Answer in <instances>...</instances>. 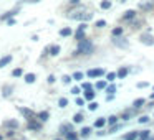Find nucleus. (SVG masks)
<instances>
[{"label": "nucleus", "mask_w": 154, "mask_h": 140, "mask_svg": "<svg viewBox=\"0 0 154 140\" xmlns=\"http://www.w3.org/2000/svg\"><path fill=\"white\" fill-rule=\"evenodd\" d=\"M93 50H94L93 43L90 40H86V38H83V40L78 41V50L75 51V54H91Z\"/></svg>", "instance_id": "1"}, {"label": "nucleus", "mask_w": 154, "mask_h": 140, "mask_svg": "<svg viewBox=\"0 0 154 140\" xmlns=\"http://www.w3.org/2000/svg\"><path fill=\"white\" fill-rule=\"evenodd\" d=\"M113 45L118 48H124V50H126V48L129 46V41L124 40V38H119V36H113Z\"/></svg>", "instance_id": "2"}, {"label": "nucleus", "mask_w": 154, "mask_h": 140, "mask_svg": "<svg viewBox=\"0 0 154 140\" xmlns=\"http://www.w3.org/2000/svg\"><path fill=\"white\" fill-rule=\"evenodd\" d=\"M139 40H141V43H143V45H149V46H152V45H154V36H152V35H149V33H143L139 36Z\"/></svg>", "instance_id": "3"}, {"label": "nucleus", "mask_w": 154, "mask_h": 140, "mask_svg": "<svg viewBox=\"0 0 154 140\" xmlns=\"http://www.w3.org/2000/svg\"><path fill=\"white\" fill-rule=\"evenodd\" d=\"M103 74H104V69L103 68H98V69H90L86 73V76L88 77H101Z\"/></svg>", "instance_id": "4"}, {"label": "nucleus", "mask_w": 154, "mask_h": 140, "mask_svg": "<svg viewBox=\"0 0 154 140\" xmlns=\"http://www.w3.org/2000/svg\"><path fill=\"white\" fill-rule=\"evenodd\" d=\"M86 28H88V25H86V23H81L80 27H78V30H76V35H75L78 41H80V40H83V38H85V30H86Z\"/></svg>", "instance_id": "5"}, {"label": "nucleus", "mask_w": 154, "mask_h": 140, "mask_svg": "<svg viewBox=\"0 0 154 140\" xmlns=\"http://www.w3.org/2000/svg\"><path fill=\"white\" fill-rule=\"evenodd\" d=\"M91 17H93L91 13H75V15H71V18H75V20H85V22L91 20Z\"/></svg>", "instance_id": "6"}, {"label": "nucleus", "mask_w": 154, "mask_h": 140, "mask_svg": "<svg viewBox=\"0 0 154 140\" xmlns=\"http://www.w3.org/2000/svg\"><path fill=\"white\" fill-rule=\"evenodd\" d=\"M139 139V132L133 130V132H128L126 135H123V140H137Z\"/></svg>", "instance_id": "7"}, {"label": "nucleus", "mask_w": 154, "mask_h": 140, "mask_svg": "<svg viewBox=\"0 0 154 140\" xmlns=\"http://www.w3.org/2000/svg\"><path fill=\"white\" fill-rule=\"evenodd\" d=\"M28 129H30V130H40L42 129V124L37 122V120H33V119H28Z\"/></svg>", "instance_id": "8"}, {"label": "nucleus", "mask_w": 154, "mask_h": 140, "mask_svg": "<svg viewBox=\"0 0 154 140\" xmlns=\"http://www.w3.org/2000/svg\"><path fill=\"white\" fill-rule=\"evenodd\" d=\"M18 110H20V112L23 114L25 117H27V120H28V119H33V115H35V112H33V110L27 109V107H20V109H18Z\"/></svg>", "instance_id": "9"}, {"label": "nucleus", "mask_w": 154, "mask_h": 140, "mask_svg": "<svg viewBox=\"0 0 154 140\" xmlns=\"http://www.w3.org/2000/svg\"><path fill=\"white\" fill-rule=\"evenodd\" d=\"M136 17V10H126L123 15V20H133Z\"/></svg>", "instance_id": "10"}, {"label": "nucleus", "mask_w": 154, "mask_h": 140, "mask_svg": "<svg viewBox=\"0 0 154 140\" xmlns=\"http://www.w3.org/2000/svg\"><path fill=\"white\" fill-rule=\"evenodd\" d=\"M106 122H108V120L104 119V117H100V119L94 120V127H96V129H103L104 124H106Z\"/></svg>", "instance_id": "11"}, {"label": "nucleus", "mask_w": 154, "mask_h": 140, "mask_svg": "<svg viewBox=\"0 0 154 140\" xmlns=\"http://www.w3.org/2000/svg\"><path fill=\"white\" fill-rule=\"evenodd\" d=\"M151 137V130H141L139 132V140H147Z\"/></svg>", "instance_id": "12"}, {"label": "nucleus", "mask_w": 154, "mask_h": 140, "mask_svg": "<svg viewBox=\"0 0 154 140\" xmlns=\"http://www.w3.org/2000/svg\"><path fill=\"white\" fill-rule=\"evenodd\" d=\"M35 79H37V76H35L33 73H28V74H25V83L32 84V83H35Z\"/></svg>", "instance_id": "13"}, {"label": "nucleus", "mask_w": 154, "mask_h": 140, "mask_svg": "<svg viewBox=\"0 0 154 140\" xmlns=\"http://www.w3.org/2000/svg\"><path fill=\"white\" fill-rule=\"evenodd\" d=\"M128 73H129V71H128V68H119V71H118V77H119V79H123V77L128 76Z\"/></svg>", "instance_id": "14"}, {"label": "nucleus", "mask_w": 154, "mask_h": 140, "mask_svg": "<svg viewBox=\"0 0 154 140\" xmlns=\"http://www.w3.org/2000/svg\"><path fill=\"white\" fill-rule=\"evenodd\" d=\"M71 33H73V31H71V28H70V27L61 28V30H60V36H70Z\"/></svg>", "instance_id": "15"}, {"label": "nucleus", "mask_w": 154, "mask_h": 140, "mask_svg": "<svg viewBox=\"0 0 154 140\" xmlns=\"http://www.w3.org/2000/svg\"><path fill=\"white\" fill-rule=\"evenodd\" d=\"M143 104H146V99H143V97H139V99H136L133 102V106H134V109H139L141 106H143Z\"/></svg>", "instance_id": "16"}, {"label": "nucleus", "mask_w": 154, "mask_h": 140, "mask_svg": "<svg viewBox=\"0 0 154 140\" xmlns=\"http://www.w3.org/2000/svg\"><path fill=\"white\" fill-rule=\"evenodd\" d=\"M60 130H61V133H70V132H73L71 125H68V124H63V125L60 127Z\"/></svg>", "instance_id": "17"}, {"label": "nucleus", "mask_w": 154, "mask_h": 140, "mask_svg": "<svg viewBox=\"0 0 154 140\" xmlns=\"http://www.w3.org/2000/svg\"><path fill=\"white\" fill-rule=\"evenodd\" d=\"M12 61V56H4L2 60H0V68H4V66H7L8 63Z\"/></svg>", "instance_id": "18"}, {"label": "nucleus", "mask_w": 154, "mask_h": 140, "mask_svg": "<svg viewBox=\"0 0 154 140\" xmlns=\"http://www.w3.org/2000/svg\"><path fill=\"white\" fill-rule=\"evenodd\" d=\"M58 53H60V46H58V45H53V46H50V54H51V56H57Z\"/></svg>", "instance_id": "19"}, {"label": "nucleus", "mask_w": 154, "mask_h": 140, "mask_svg": "<svg viewBox=\"0 0 154 140\" xmlns=\"http://www.w3.org/2000/svg\"><path fill=\"white\" fill-rule=\"evenodd\" d=\"M85 99H86V101H93V99H94V92H93V89L85 91Z\"/></svg>", "instance_id": "20"}, {"label": "nucleus", "mask_w": 154, "mask_h": 140, "mask_svg": "<svg viewBox=\"0 0 154 140\" xmlns=\"http://www.w3.org/2000/svg\"><path fill=\"white\" fill-rule=\"evenodd\" d=\"M83 120H85L83 114H75V117H73V122H75V124H81Z\"/></svg>", "instance_id": "21"}, {"label": "nucleus", "mask_w": 154, "mask_h": 140, "mask_svg": "<svg viewBox=\"0 0 154 140\" xmlns=\"http://www.w3.org/2000/svg\"><path fill=\"white\" fill-rule=\"evenodd\" d=\"M100 7L103 8V10H108V8H111V2L109 0H103V2L100 4Z\"/></svg>", "instance_id": "22"}, {"label": "nucleus", "mask_w": 154, "mask_h": 140, "mask_svg": "<svg viewBox=\"0 0 154 140\" xmlns=\"http://www.w3.org/2000/svg\"><path fill=\"white\" fill-rule=\"evenodd\" d=\"M90 133H91L90 127H83V129H81V137H85V139H86V137H90Z\"/></svg>", "instance_id": "23"}, {"label": "nucleus", "mask_w": 154, "mask_h": 140, "mask_svg": "<svg viewBox=\"0 0 154 140\" xmlns=\"http://www.w3.org/2000/svg\"><path fill=\"white\" fill-rule=\"evenodd\" d=\"M48 117H50V114H48L47 110H45V112H40V114H38V119H40L42 122H45V120H48Z\"/></svg>", "instance_id": "24"}, {"label": "nucleus", "mask_w": 154, "mask_h": 140, "mask_svg": "<svg viewBox=\"0 0 154 140\" xmlns=\"http://www.w3.org/2000/svg\"><path fill=\"white\" fill-rule=\"evenodd\" d=\"M139 7L141 8H152L154 7V2H141Z\"/></svg>", "instance_id": "25"}, {"label": "nucleus", "mask_w": 154, "mask_h": 140, "mask_svg": "<svg viewBox=\"0 0 154 140\" xmlns=\"http://www.w3.org/2000/svg\"><path fill=\"white\" fill-rule=\"evenodd\" d=\"M123 35V27H116L113 30V36H121Z\"/></svg>", "instance_id": "26"}, {"label": "nucleus", "mask_w": 154, "mask_h": 140, "mask_svg": "<svg viewBox=\"0 0 154 140\" xmlns=\"http://www.w3.org/2000/svg\"><path fill=\"white\" fill-rule=\"evenodd\" d=\"M119 129H123V125H121V124H114V125L109 129V133H116Z\"/></svg>", "instance_id": "27"}, {"label": "nucleus", "mask_w": 154, "mask_h": 140, "mask_svg": "<svg viewBox=\"0 0 154 140\" xmlns=\"http://www.w3.org/2000/svg\"><path fill=\"white\" fill-rule=\"evenodd\" d=\"M83 77H85V74L81 73V71H76V73L73 74V79H75V81H81Z\"/></svg>", "instance_id": "28"}, {"label": "nucleus", "mask_w": 154, "mask_h": 140, "mask_svg": "<svg viewBox=\"0 0 154 140\" xmlns=\"http://www.w3.org/2000/svg\"><path fill=\"white\" fill-rule=\"evenodd\" d=\"M116 77H118V73H108V74H106V79L109 81V83H113Z\"/></svg>", "instance_id": "29"}, {"label": "nucleus", "mask_w": 154, "mask_h": 140, "mask_svg": "<svg viewBox=\"0 0 154 140\" xmlns=\"http://www.w3.org/2000/svg\"><path fill=\"white\" fill-rule=\"evenodd\" d=\"M17 13V10H12V12H7L5 15H2V20H7V18H12L14 15Z\"/></svg>", "instance_id": "30"}, {"label": "nucleus", "mask_w": 154, "mask_h": 140, "mask_svg": "<svg viewBox=\"0 0 154 140\" xmlns=\"http://www.w3.org/2000/svg\"><path fill=\"white\" fill-rule=\"evenodd\" d=\"M5 125H7V127H12V129H17V127H18V122H17V120H8V122H5Z\"/></svg>", "instance_id": "31"}, {"label": "nucleus", "mask_w": 154, "mask_h": 140, "mask_svg": "<svg viewBox=\"0 0 154 140\" xmlns=\"http://www.w3.org/2000/svg\"><path fill=\"white\" fill-rule=\"evenodd\" d=\"M58 106H60V107H66L68 106V99H66V97H61V99L58 101Z\"/></svg>", "instance_id": "32"}, {"label": "nucleus", "mask_w": 154, "mask_h": 140, "mask_svg": "<svg viewBox=\"0 0 154 140\" xmlns=\"http://www.w3.org/2000/svg\"><path fill=\"white\" fill-rule=\"evenodd\" d=\"M106 92L108 94H114L116 92V86H114V84H109V86L106 87Z\"/></svg>", "instance_id": "33"}, {"label": "nucleus", "mask_w": 154, "mask_h": 140, "mask_svg": "<svg viewBox=\"0 0 154 140\" xmlns=\"http://www.w3.org/2000/svg\"><path fill=\"white\" fill-rule=\"evenodd\" d=\"M106 83H104V81H98L96 83V89H106Z\"/></svg>", "instance_id": "34"}, {"label": "nucleus", "mask_w": 154, "mask_h": 140, "mask_svg": "<svg viewBox=\"0 0 154 140\" xmlns=\"http://www.w3.org/2000/svg\"><path fill=\"white\" fill-rule=\"evenodd\" d=\"M108 124H109V125H114V124H118V117H116V115H111L109 119H108Z\"/></svg>", "instance_id": "35"}, {"label": "nucleus", "mask_w": 154, "mask_h": 140, "mask_svg": "<svg viewBox=\"0 0 154 140\" xmlns=\"http://www.w3.org/2000/svg\"><path fill=\"white\" fill-rule=\"evenodd\" d=\"M12 74H14V77H20L22 74H23V71H22L20 68H17V69H15V71H14V73H12Z\"/></svg>", "instance_id": "36"}, {"label": "nucleus", "mask_w": 154, "mask_h": 140, "mask_svg": "<svg viewBox=\"0 0 154 140\" xmlns=\"http://www.w3.org/2000/svg\"><path fill=\"white\" fill-rule=\"evenodd\" d=\"M149 122V115H141L139 117V124H147Z\"/></svg>", "instance_id": "37"}, {"label": "nucleus", "mask_w": 154, "mask_h": 140, "mask_svg": "<svg viewBox=\"0 0 154 140\" xmlns=\"http://www.w3.org/2000/svg\"><path fill=\"white\" fill-rule=\"evenodd\" d=\"M91 87H93V86H91L90 83H83V84H81V89H85V91H90Z\"/></svg>", "instance_id": "38"}, {"label": "nucleus", "mask_w": 154, "mask_h": 140, "mask_svg": "<svg viewBox=\"0 0 154 140\" xmlns=\"http://www.w3.org/2000/svg\"><path fill=\"white\" fill-rule=\"evenodd\" d=\"M103 27H106V22H104V20H98L96 22V28H103Z\"/></svg>", "instance_id": "39"}, {"label": "nucleus", "mask_w": 154, "mask_h": 140, "mask_svg": "<svg viewBox=\"0 0 154 140\" xmlns=\"http://www.w3.org/2000/svg\"><path fill=\"white\" fill-rule=\"evenodd\" d=\"M71 79H73V76H63V83L65 84H70Z\"/></svg>", "instance_id": "40"}, {"label": "nucleus", "mask_w": 154, "mask_h": 140, "mask_svg": "<svg viewBox=\"0 0 154 140\" xmlns=\"http://www.w3.org/2000/svg\"><path fill=\"white\" fill-rule=\"evenodd\" d=\"M88 109H90V110H96L98 109V102H91L90 106H88Z\"/></svg>", "instance_id": "41"}, {"label": "nucleus", "mask_w": 154, "mask_h": 140, "mask_svg": "<svg viewBox=\"0 0 154 140\" xmlns=\"http://www.w3.org/2000/svg\"><path fill=\"white\" fill-rule=\"evenodd\" d=\"M66 139H68V140H73V139H76V133H75V132H70V133H66Z\"/></svg>", "instance_id": "42"}, {"label": "nucleus", "mask_w": 154, "mask_h": 140, "mask_svg": "<svg viewBox=\"0 0 154 140\" xmlns=\"http://www.w3.org/2000/svg\"><path fill=\"white\" fill-rule=\"evenodd\" d=\"M149 86V83H137V87H139V89H143V87H147Z\"/></svg>", "instance_id": "43"}, {"label": "nucleus", "mask_w": 154, "mask_h": 140, "mask_svg": "<svg viewBox=\"0 0 154 140\" xmlns=\"http://www.w3.org/2000/svg\"><path fill=\"white\" fill-rule=\"evenodd\" d=\"M76 106H85V99L78 97V99H76Z\"/></svg>", "instance_id": "44"}, {"label": "nucleus", "mask_w": 154, "mask_h": 140, "mask_svg": "<svg viewBox=\"0 0 154 140\" xmlns=\"http://www.w3.org/2000/svg\"><path fill=\"white\" fill-rule=\"evenodd\" d=\"M71 94L78 96V94H80V87H73V89H71Z\"/></svg>", "instance_id": "45"}, {"label": "nucleus", "mask_w": 154, "mask_h": 140, "mask_svg": "<svg viewBox=\"0 0 154 140\" xmlns=\"http://www.w3.org/2000/svg\"><path fill=\"white\" fill-rule=\"evenodd\" d=\"M114 99V94H108V96H106V101H108V102H109V101H113Z\"/></svg>", "instance_id": "46"}, {"label": "nucleus", "mask_w": 154, "mask_h": 140, "mask_svg": "<svg viewBox=\"0 0 154 140\" xmlns=\"http://www.w3.org/2000/svg\"><path fill=\"white\" fill-rule=\"evenodd\" d=\"M48 83L53 84V83H55V76H48Z\"/></svg>", "instance_id": "47"}, {"label": "nucleus", "mask_w": 154, "mask_h": 140, "mask_svg": "<svg viewBox=\"0 0 154 140\" xmlns=\"http://www.w3.org/2000/svg\"><path fill=\"white\" fill-rule=\"evenodd\" d=\"M70 4L71 5H76V4H80V0H70Z\"/></svg>", "instance_id": "48"}, {"label": "nucleus", "mask_w": 154, "mask_h": 140, "mask_svg": "<svg viewBox=\"0 0 154 140\" xmlns=\"http://www.w3.org/2000/svg\"><path fill=\"white\" fill-rule=\"evenodd\" d=\"M151 99H154V92H152V94H151Z\"/></svg>", "instance_id": "49"}, {"label": "nucleus", "mask_w": 154, "mask_h": 140, "mask_svg": "<svg viewBox=\"0 0 154 140\" xmlns=\"http://www.w3.org/2000/svg\"><path fill=\"white\" fill-rule=\"evenodd\" d=\"M147 140H154V137H149V139H147Z\"/></svg>", "instance_id": "50"}, {"label": "nucleus", "mask_w": 154, "mask_h": 140, "mask_svg": "<svg viewBox=\"0 0 154 140\" xmlns=\"http://www.w3.org/2000/svg\"><path fill=\"white\" fill-rule=\"evenodd\" d=\"M119 2H121V4H124V2H126V0H119Z\"/></svg>", "instance_id": "51"}, {"label": "nucleus", "mask_w": 154, "mask_h": 140, "mask_svg": "<svg viewBox=\"0 0 154 140\" xmlns=\"http://www.w3.org/2000/svg\"><path fill=\"white\" fill-rule=\"evenodd\" d=\"M28 2H38V0H28Z\"/></svg>", "instance_id": "52"}, {"label": "nucleus", "mask_w": 154, "mask_h": 140, "mask_svg": "<svg viewBox=\"0 0 154 140\" xmlns=\"http://www.w3.org/2000/svg\"><path fill=\"white\" fill-rule=\"evenodd\" d=\"M0 140H2V135H0Z\"/></svg>", "instance_id": "53"}, {"label": "nucleus", "mask_w": 154, "mask_h": 140, "mask_svg": "<svg viewBox=\"0 0 154 140\" xmlns=\"http://www.w3.org/2000/svg\"><path fill=\"white\" fill-rule=\"evenodd\" d=\"M73 140H78V139H73Z\"/></svg>", "instance_id": "54"}, {"label": "nucleus", "mask_w": 154, "mask_h": 140, "mask_svg": "<svg viewBox=\"0 0 154 140\" xmlns=\"http://www.w3.org/2000/svg\"><path fill=\"white\" fill-rule=\"evenodd\" d=\"M58 140H61V139H58Z\"/></svg>", "instance_id": "55"}]
</instances>
